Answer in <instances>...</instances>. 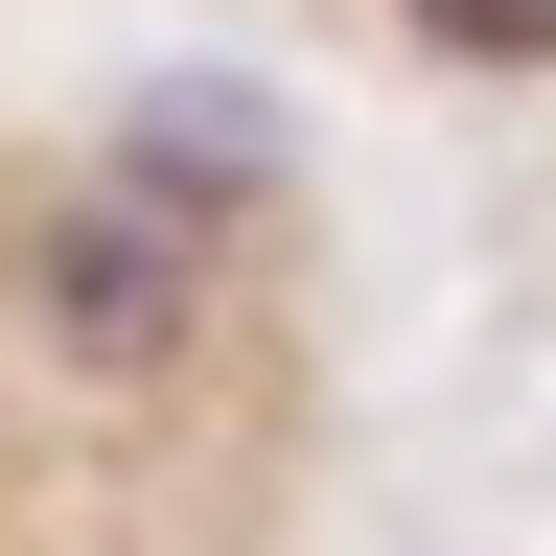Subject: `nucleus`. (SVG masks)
<instances>
[{
    "mask_svg": "<svg viewBox=\"0 0 556 556\" xmlns=\"http://www.w3.org/2000/svg\"><path fill=\"white\" fill-rule=\"evenodd\" d=\"M24 278H47V348H93V371H163V348H186V302H208V255H186L139 186H93Z\"/></svg>",
    "mask_w": 556,
    "mask_h": 556,
    "instance_id": "obj_1",
    "label": "nucleus"
},
{
    "mask_svg": "<svg viewBox=\"0 0 556 556\" xmlns=\"http://www.w3.org/2000/svg\"><path fill=\"white\" fill-rule=\"evenodd\" d=\"M116 186L163 208V232H208V208L278 186V139H255V93H139V116H116Z\"/></svg>",
    "mask_w": 556,
    "mask_h": 556,
    "instance_id": "obj_2",
    "label": "nucleus"
},
{
    "mask_svg": "<svg viewBox=\"0 0 556 556\" xmlns=\"http://www.w3.org/2000/svg\"><path fill=\"white\" fill-rule=\"evenodd\" d=\"M417 47H464V70H556V0H394Z\"/></svg>",
    "mask_w": 556,
    "mask_h": 556,
    "instance_id": "obj_3",
    "label": "nucleus"
}]
</instances>
